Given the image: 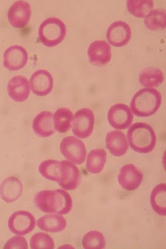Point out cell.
Instances as JSON below:
<instances>
[{"mask_svg":"<svg viewBox=\"0 0 166 249\" xmlns=\"http://www.w3.org/2000/svg\"><path fill=\"white\" fill-rule=\"evenodd\" d=\"M82 246L84 248L105 249L106 240L102 232L97 231H92L85 235L82 240Z\"/></svg>","mask_w":166,"mask_h":249,"instance_id":"28","label":"cell"},{"mask_svg":"<svg viewBox=\"0 0 166 249\" xmlns=\"http://www.w3.org/2000/svg\"><path fill=\"white\" fill-rule=\"evenodd\" d=\"M109 43L115 47L127 45L131 37V29L129 25L122 20L114 22L108 28L106 33Z\"/></svg>","mask_w":166,"mask_h":249,"instance_id":"9","label":"cell"},{"mask_svg":"<svg viewBox=\"0 0 166 249\" xmlns=\"http://www.w3.org/2000/svg\"><path fill=\"white\" fill-rule=\"evenodd\" d=\"M60 150L65 158L75 164H82L86 158L87 149L84 142L74 136L66 137L62 140Z\"/></svg>","mask_w":166,"mask_h":249,"instance_id":"6","label":"cell"},{"mask_svg":"<svg viewBox=\"0 0 166 249\" xmlns=\"http://www.w3.org/2000/svg\"><path fill=\"white\" fill-rule=\"evenodd\" d=\"M31 248L36 249H50L55 248V244L53 238L48 233L44 232H38L31 238Z\"/></svg>","mask_w":166,"mask_h":249,"instance_id":"29","label":"cell"},{"mask_svg":"<svg viewBox=\"0 0 166 249\" xmlns=\"http://www.w3.org/2000/svg\"><path fill=\"white\" fill-rule=\"evenodd\" d=\"M8 226L10 231L18 235H25L32 232L36 227L35 216L30 212L20 210L10 217Z\"/></svg>","mask_w":166,"mask_h":249,"instance_id":"7","label":"cell"},{"mask_svg":"<svg viewBox=\"0 0 166 249\" xmlns=\"http://www.w3.org/2000/svg\"><path fill=\"white\" fill-rule=\"evenodd\" d=\"M32 15L31 6L27 1L19 0L13 3L8 12V19L10 24L17 28L27 25Z\"/></svg>","mask_w":166,"mask_h":249,"instance_id":"12","label":"cell"},{"mask_svg":"<svg viewBox=\"0 0 166 249\" xmlns=\"http://www.w3.org/2000/svg\"><path fill=\"white\" fill-rule=\"evenodd\" d=\"M94 123V114L92 110L88 108L80 109L73 118V133L80 139L88 138L92 136Z\"/></svg>","mask_w":166,"mask_h":249,"instance_id":"5","label":"cell"},{"mask_svg":"<svg viewBox=\"0 0 166 249\" xmlns=\"http://www.w3.org/2000/svg\"><path fill=\"white\" fill-rule=\"evenodd\" d=\"M165 9L151 10L145 18V25L150 30L165 29L166 26Z\"/></svg>","mask_w":166,"mask_h":249,"instance_id":"26","label":"cell"},{"mask_svg":"<svg viewBox=\"0 0 166 249\" xmlns=\"http://www.w3.org/2000/svg\"><path fill=\"white\" fill-rule=\"evenodd\" d=\"M144 178V175L133 164L123 166L118 176L119 185L127 191H134L138 188Z\"/></svg>","mask_w":166,"mask_h":249,"instance_id":"11","label":"cell"},{"mask_svg":"<svg viewBox=\"0 0 166 249\" xmlns=\"http://www.w3.org/2000/svg\"><path fill=\"white\" fill-rule=\"evenodd\" d=\"M7 91L10 97L17 102H24L28 99L30 93V83L27 77L15 76L7 85Z\"/></svg>","mask_w":166,"mask_h":249,"instance_id":"16","label":"cell"},{"mask_svg":"<svg viewBox=\"0 0 166 249\" xmlns=\"http://www.w3.org/2000/svg\"><path fill=\"white\" fill-rule=\"evenodd\" d=\"M61 163L60 175L57 183L66 190H74L80 183V171L74 163L68 160H62Z\"/></svg>","mask_w":166,"mask_h":249,"instance_id":"10","label":"cell"},{"mask_svg":"<svg viewBox=\"0 0 166 249\" xmlns=\"http://www.w3.org/2000/svg\"><path fill=\"white\" fill-rule=\"evenodd\" d=\"M38 227L44 231L55 233L63 231L67 222L63 216L58 214H47L37 220Z\"/></svg>","mask_w":166,"mask_h":249,"instance_id":"20","label":"cell"},{"mask_svg":"<svg viewBox=\"0 0 166 249\" xmlns=\"http://www.w3.org/2000/svg\"><path fill=\"white\" fill-rule=\"evenodd\" d=\"M66 32V26L63 20L58 18L50 17L41 23L38 36L44 45L54 47L63 41Z\"/></svg>","mask_w":166,"mask_h":249,"instance_id":"4","label":"cell"},{"mask_svg":"<svg viewBox=\"0 0 166 249\" xmlns=\"http://www.w3.org/2000/svg\"><path fill=\"white\" fill-rule=\"evenodd\" d=\"M127 137L131 149L140 154H148L156 146L157 136L154 129L147 123L132 124L127 132Z\"/></svg>","mask_w":166,"mask_h":249,"instance_id":"2","label":"cell"},{"mask_svg":"<svg viewBox=\"0 0 166 249\" xmlns=\"http://www.w3.org/2000/svg\"><path fill=\"white\" fill-rule=\"evenodd\" d=\"M150 204L158 215L166 216V185L160 183L154 187L150 194Z\"/></svg>","mask_w":166,"mask_h":249,"instance_id":"21","label":"cell"},{"mask_svg":"<svg viewBox=\"0 0 166 249\" xmlns=\"http://www.w3.org/2000/svg\"><path fill=\"white\" fill-rule=\"evenodd\" d=\"M88 54L91 64L94 66H105L111 58V48L105 40H96L88 48Z\"/></svg>","mask_w":166,"mask_h":249,"instance_id":"14","label":"cell"},{"mask_svg":"<svg viewBox=\"0 0 166 249\" xmlns=\"http://www.w3.org/2000/svg\"><path fill=\"white\" fill-rule=\"evenodd\" d=\"M74 114L71 109L66 107L59 108L54 115V123L55 129L61 133L69 131L74 118Z\"/></svg>","mask_w":166,"mask_h":249,"instance_id":"24","label":"cell"},{"mask_svg":"<svg viewBox=\"0 0 166 249\" xmlns=\"http://www.w3.org/2000/svg\"><path fill=\"white\" fill-rule=\"evenodd\" d=\"M61 167V161L53 160H46L40 163L38 171L43 178L58 182Z\"/></svg>","mask_w":166,"mask_h":249,"instance_id":"25","label":"cell"},{"mask_svg":"<svg viewBox=\"0 0 166 249\" xmlns=\"http://www.w3.org/2000/svg\"><path fill=\"white\" fill-rule=\"evenodd\" d=\"M22 193L21 181L14 176L5 179L0 185V196L2 200L8 203L16 201Z\"/></svg>","mask_w":166,"mask_h":249,"instance_id":"17","label":"cell"},{"mask_svg":"<svg viewBox=\"0 0 166 249\" xmlns=\"http://www.w3.org/2000/svg\"><path fill=\"white\" fill-rule=\"evenodd\" d=\"M165 80L162 70L155 67H148L143 70L139 76V82L145 87H158Z\"/></svg>","mask_w":166,"mask_h":249,"instance_id":"23","label":"cell"},{"mask_svg":"<svg viewBox=\"0 0 166 249\" xmlns=\"http://www.w3.org/2000/svg\"><path fill=\"white\" fill-rule=\"evenodd\" d=\"M106 146L111 154L120 157L129 150V143L124 132L120 131L109 132L106 137Z\"/></svg>","mask_w":166,"mask_h":249,"instance_id":"18","label":"cell"},{"mask_svg":"<svg viewBox=\"0 0 166 249\" xmlns=\"http://www.w3.org/2000/svg\"><path fill=\"white\" fill-rule=\"evenodd\" d=\"M33 129L36 134L41 137H48L55 132L53 113L41 111L34 119Z\"/></svg>","mask_w":166,"mask_h":249,"instance_id":"19","label":"cell"},{"mask_svg":"<svg viewBox=\"0 0 166 249\" xmlns=\"http://www.w3.org/2000/svg\"><path fill=\"white\" fill-rule=\"evenodd\" d=\"M30 85L35 94L44 97L51 93L53 89V76L47 70H38L31 77Z\"/></svg>","mask_w":166,"mask_h":249,"instance_id":"15","label":"cell"},{"mask_svg":"<svg viewBox=\"0 0 166 249\" xmlns=\"http://www.w3.org/2000/svg\"><path fill=\"white\" fill-rule=\"evenodd\" d=\"M28 58V53L24 47L13 45L4 52V66L11 71L20 70L27 64Z\"/></svg>","mask_w":166,"mask_h":249,"instance_id":"13","label":"cell"},{"mask_svg":"<svg viewBox=\"0 0 166 249\" xmlns=\"http://www.w3.org/2000/svg\"><path fill=\"white\" fill-rule=\"evenodd\" d=\"M162 102V96L158 90L153 88H144L134 95L130 107L135 115L149 117L157 112Z\"/></svg>","mask_w":166,"mask_h":249,"instance_id":"3","label":"cell"},{"mask_svg":"<svg viewBox=\"0 0 166 249\" xmlns=\"http://www.w3.org/2000/svg\"><path fill=\"white\" fill-rule=\"evenodd\" d=\"M108 119L113 128L123 130L128 128L133 123V114L128 106L116 104L111 106L109 110Z\"/></svg>","mask_w":166,"mask_h":249,"instance_id":"8","label":"cell"},{"mask_svg":"<svg viewBox=\"0 0 166 249\" xmlns=\"http://www.w3.org/2000/svg\"><path fill=\"white\" fill-rule=\"evenodd\" d=\"M127 7L131 14L137 18H145L154 7L152 0H128Z\"/></svg>","mask_w":166,"mask_h":249,"instance_id":"27","label":"cell"},{"mask_svg":"<svg viewBox=\"0 0 166 249\" xmlns=\"http://www.w3.org/2000/svg\"><path fill=\"white\" fill-rule=\"evenodd\" d=\"M35 202L38 209L46 213L67 214L73 206L71 196L63 189L38 192L35 197Z\"/></svg>","mask_w":166,"mask_h":249,"instance_id":"1","label":"cell"},{"mask_svg":"<svg viewBox=\"0 0 166 249\" xmlns=\"http://www.w3.org/2000/svg\"><path fill=\"white\" fill-rule=\"evenodd\" d=\"M107 160V154L105 150H92L88 155L87 169L88 172L97 175L102 172Z\"/></svg>","mask_w":166,"mask_h":249,"instance_id":"22","label":"cell"},{"mask_svg":"<svg viewBox=\"0 0 166 249\" xmlns=\"http://www.w3.org/2000/svg\"><path fill=\"white\" fill-rule=\"evenodd\" d=\"M28 243L25 238L20 236H15L10 239L5 245L4 249H27Z\"/></svg>","mask_w":166,"mask_h":249,"instance_id":"30","label":"cell"}]
</instances>
